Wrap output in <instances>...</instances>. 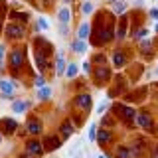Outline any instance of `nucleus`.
<instances>
[{
  "label": "nucleus",
  "mask_w": 158,
  "mask_h": 158,
  "mask_svg": "<svg viewBox=\"0 0 158 158\" xmlns=\"http://www.w3.org/2000/svg\"><path fill=\"white\" fill-rule=\"evenodd\" d=\"M52 49H53V46L48 42V40H44V38H36V40H34V59H36L40 71L46 69V65H48L46 59H48L49 53H52Z\"/></svg>",
  "instance_id": "1"
},
{
  "label": "nucleus",
  "mask_w": 158,
  "mask_h": 158,
  "mask_svg": "<svg viewBox=\"0 0 158 158\" xmlns=\"http://www.w3.org/2000/svg\"><path fill=\"white\" fill-rule=\"evenodd\" d=\"M115 111H117V115L123 117L125 121H132V118L136 117V111H135V109L128 107V105H121V103H118V105H115Z\"/></svg>",
  "instance_id": "2"
},
{
  "label": "nucleus",
  "mask_w": 158,
  "mask_h": 158,
  "mask_svg": "<svg viewBox=\"0 0 158 158\" xmlns=\"http://www.w3.org/2000/svg\"><path fill=\"white\" fill-rule=\"evenodd\" d=\"M14 91H16V83H10L6 79L0 81V93H2V97H6V99L14 97Z\"/></svg>",
  "instance_id": "3"
},
{
  "label": "nucleus",
  "mask_w": 158,
  "mask_h": 158,
  "mask_svg": "<svg viewBox=\"0 0 158 158\" xmlns=\"http://www.w3.org/2000/svg\"><path fill=\"white\" fill-rule=\"evenodd\" d=\"M136 125L140 127V128H146V131H150L152 128V118L150 115H146V113H136Z\"/></svg>",
  "instance_id": "4"
},
{
  "label": "nucleus",
  "mask_w": 158,
  "mask_h": 158,
  "mask_svg": "<svg viewBox=\"0 0 158 158\" xmlns=\"http://www.w3.org/2000/svg\"><path fill=\"white\" fill-rule=\"evenodd\" d=\"M26 152H28L30 156H40L44 152V146L40 144L38 140H30L28 144H26Z\"/></svg>",
  "instance_id": "5"
},
{
  "label": "nucleus",
  "mask_w": 158,
  "mask_h": 158,
  "mask_svg": "<svg viewBox=\"0 0 158 158\" xmlns=\"http://www.w3.org/2000/svg\"><path fill=\"white\" fill-rule=\"evenodd\" d=\"M0 127H2V131L6 132V135H12L18 128V121H14V118H2V121H0Z\"/></svg>",
  "instance_id": "6"
},
{
  "label": "nucleus",
  "mask_w": 158,
  "mask_h": 158,
  "mask_svg": "<svg viewBox=\"0 0 158 158\" xmlns=\"http://www.w3.org/2000/svg\"><path fill=\"white\" fill-rule=\"evenodd\" d=\"M6 36L8 38H22L24 36V28L18 26V24H10V26H6Z\"/></svg>",
  "instance_id": "7"
},
{
  "label": "nucleus",
  "mask_w": 158,
  "mask_h": 158,
  "mask_svg": "<svg viewBox=\"0 0 158 158\" xmlns=\"http://www.w3.org/2000/svg\"><path fill=\"white\" fill-rule=\"evenodd\" d=\"M75 105L79 109H83V111H87V109H91V95H77L75 97Z\"/></svg>",
  "instance_id": "8"
},
{
  "label": "nucleus",
  "mask_w": 158,
  "mask_h": 158,
  "mask_svg": "<svg viewBox=\"0 0 158 158\" xmlns=\"http://www.w3.org/2000/svg\"><path fill=\"white\" fill-rule=\"evenodd\" d=\"M24 63V56L20 49H16V52H12V56H10V65H12V69H18L20 65Z\"/></svg>",
  "instance_id": "9"
},
{
  "label": "nucleus",
  "mask_w": 158,
  "mask_h": 158,
  "mask_svg": "<svg viewBox=\"0 0 158 158\" xmlns=\"http://www.w3.org/2000/svg\"><path fill=\"white\" fill-rule=\"evenodd\" d=\"M57 20H59V24H69V20H71V10H69L67 6H63L61 10L57 12Z\"/></svg>",
  "instance_id": "10"
},
{
  "label": "nucleus",
  "mask_w": 158,
  "mask_h": 158,
  "mask_svg": "<svg viewBox=\"0 0 158 158\" xmlns=\"http://www.w3.org/2000/svg\"><path fill=\"white\" fill-rule=\"evenodd\" d=\"M125 63H127V56H125V52H121V49H118V52L113 53V65H115V67H123Z\"/></svg>",
  "instance_id": "11"
},
{
  "label": "nucleus",
  "mask_w": 158,
  "mask_h": 158,
  "mask_svg": "<svg viewBox=\"0 0 158 158\" xmlns=\"http://www.w3.org/2000/svg\"><path fill=\"white\" fill-rule=\"evenodd\" d=\"M89 34H91V26H89L87 22H83L81 26L77 28V40H87Z\"/></svg>",
  "instance_id": "12"
},
{
  "label": "nucleus",
  "mask_w": 158,
  "mask_h": 158,
  "mask_svg": "<svg viewBox=\"0 0 158 158\" xmlns=\"http://www.w3.org/2000/svg\"><path fill=\"white\" fill-rule=\"evenodd\" d=\"M71 49L75 53H85L87 52V44H85V40H75V42L71 44Z\"/></svg>",
  "instance_id": "13"
},
{
  "label": "nucleus",
  "mask_w": 158,
  "mask_h": 158,
  "mask_svg": "<svg viewBox=\"0 0 158 158\" xmlns=\"http://www.w3.org/2000/svg\"><path fill=\"white\" fill-rule=\"evenodd\" d=\"M56 59H57V61H56V71H57V75H63V73H65V59H63V53L59 52Z\"/></svg>",
  "instance_id": "14"
},
{
  "label": "nucleus",
  "mask_w": 158,
  "mask_h": 158,
  "mask_svg": "<svg viewBox=\"0 0 158 158\" xmlns=\"http://www.w3.org/2000/svg\"><path fill=\"white\" fill-rule=\"evenodd\" d=\"M36 97L40 99V101H46V99H49V97H52V89H49L48 85L40 87V89H38V93H36Z\"/></svg>",
  "instance_id": "15"
},
{
  "label": "nucleus",
  "mask_w": 158,
  "mask_h": 158,
  "mask_svg": "<svg viewBox=\"0 0 158 158\" xmlns=\"http://www.w3.org/2000/svg\"><path fill=\"white\" fill-rule=\"evenodd\" d=\"M77 71H79V67H77V63H69V65L65 67V75L67 79H73V77H77Z\"/></svg>",
  "instance_id": "16"
},
{
  "label": "nucleus",
  "mask_w": 158,
  "mask_h": 158,
  "mask_svg": "<svg viewBox=\"0 0 158 158\" xmlns=\"http://www.w3.org/2000/svg\"><path fill=\"white\" fill-rule=\"evenodd\" d=\"M97 140H99V144H107V142H111V132L105 131V128H101L99 135H97Z\"/></svg>",
  "instance_id": "17"
},
{
  "label": "nucleus",
  "mask_w": 158,
  "mask_h": 158,
  "mask_svg": "<svg viewBox=\"0 0 158 158\" xmlns=\"http://www.w3.org/2000/svg\"><path fill=\"white\" fill-rule=\"evenodd\" d=\"M28 105H30L28 101H14V103H12V111H14V113H24V111L28 109Z\"/></svg>",
  "instance_id": "18"
},
{
  "label": "nucleus",
  "mask_w": 158,
  "mask_h": 158,
  "mask_svg": "<svg viewBox=\"0 0 158 158\" xmlns=\"http://www.w3.org/2000/svg\"><path fill=\"white\" fill-rule=\"evenodd\" d=\"M135 154H132V150L131 148H127V146H118L117 148V158H132Z\"/></svg>",
  "instance_id": "19"
},
{
  "label": "nucleus",
  "mask_w": 158,
  "mask_h": 158,
  "mask_svg": "<svg viewBox=\"0 0 158 158\" xmlns=\"http://www.w3.org/2000/svg\"><path fill=\"white\" fill-rule=\"evenodd\" d=\"M127 8H128L127 2H123V0H117V2L113 4V12H115V14H125Z\"/></svg>",
  "instance_id": "20"
},
{
  "label": "nucleus",
  "mask_w": 158,
  "mask_h": 158,
  "mask_svg": "<svg viewBox=\"0 0 158 158\" xmlns=\"http://www.w3.org/2000/svg\"><path fill=\"white\" fill-rule=\"evenodd\" d=\"M59 131H61V138H69V136L73 135V131H75V128H73L71 125H69V123H63Z\"/></svg>",
  "instance_id": "21"
},
{
  "label": "nucleus",
  "mask_w": 158,
  "mask_h": 158,
  "mask_svg": "<svg viewBox=\"0 0 158 158\" xmlns=\"http://www.w3.org/2000/svg\"><path fill=\"white\" fill-rule=\"evenodd\" d=\"M28 131L32 132V135H40V132H42V125H40L38 121H30L28 123Z\"/></svg>",
  "instance_id": "22"
},
{
  "label": "nucleus",
  "mask_w": 158,
  "mask_h": 158,
  "mask_svg": "<svg viewBox=\"0 0 158 158\" xmlns=\"http://www.w3.org/2000/svg\"><path fill=\"white\" fill-rule=\"evenodd\" d=\"M59 144H61V140H56V138H48V150H56V148H59Z\"/></svg>",
  "instance_id": "23"
},
{
  "label": "nucleus",
  "mask_w": 158,
  "mask_h": 158,
  "mask_svg": "<svg viewBox=\"0 0 158 158\" xmlns=\"http://www.w3.org/2000/svg\"><path fill=\"white\" fill-rule=\"evenodd\" d=\"M140 49H142V52H150V49H152V42H150V40H140Z\"/></svg>",
  "instance_id": "24"
},
{
  "label": "nucleus",
  "mask_w": 158,
  "mask_h": 158,
  "mask_svg": "<svg viewBox=\"0 0 158 158\" xmlns=\"http://www.w3.org/2000/svg\"><path fill=\"white\" fill-rule=\"evenodd\" d=\"M87 138H89L91 142L97 140V125H91V127H89V136H87Z\"/></svg>",
  "instance_id": "25"
},
{
  "label": "nucleus",
  "mask_w": 158,
  "mask_h": 158,
  "mask_svg": "<svg viewBox=\"0 0 158 158\" xmlns=\"http://www.w3.org/2000/svg\"><path fill=\"white\" fill-rule=\"evenodd\" d=\"M97 79H109V69L107 67L97 69Z\"/></svg>",
  "instance_id": "26"
},
{
  "label": "nucleus",
  "mask_w": 158,
  "mask_h": 158,
  "mask_svg": "<svg viewBox=\"0 0 158 158\" xmlns=\"http://www.w3.org/2000/svg\"><path fill=\"white\" fill-rule=\"evenodd\" d=\"M146 36H148V30H146V28H140V30L135 34V40H144Z\"/></svg>",
  "instance_id": "27"
},
{
  "label": "nucleus",
  "mask_w": 158,
  "mask_h": 158,
  "mask_svg": "<svg viewBox=\"0 0 158 158\" xmlns=\"http://www.w3.org/2000/svg\"><path fill=\"white\" fill-rule=\"evenodd\" d=\"M125 32H127V22L123 20V24L118 26V34H117V38H118V40H123V38H125Z\"/></svg>",
  "instance_id": "28"
},
{
  "label": "nucleus",
  "mask_w": 158,
  "mask_h": 158,
  "mask_svg": "<svg viewBox=\"0 0 158 158\" xmlns=\"http://www.w3.org/2000/svg\"><path fill=\"white\" fill-rule=\"evenodd\" d=\"M38 26H40V30H48L49 24H48V20L44 18V16H40V18H38Z\"/></svg>",
  "instance_id": "29"
},
{
  "label": "nucleus",
  "mask_w": 158,
  "mask_h": 158,
  "mask_svg": "<svg viewBox=\"0 0 158 158\" xmlns=\"http://www.w3.org/2000/svg\"><path fill=\"white\" fill-rule=\"evenodd\" d=\"M81 12H83V14H91V12H93V4H91V2H83Z\"/></svg>",
  "instance_id": "30"
},
{
  "label": "nucleus",
  "mask_w": 158,
  "mask_h": 158,
  "mask_svg": "<svg viewBox=\"0 0 158 158\" xmlns=\"http://www.w3.org/2000/svg\"><path fill=\"white\" fill-rule=\"evenodd\" d=\"M107 107H109V103H107V101H103V103H101V105H99V107H97V115H103V113H105V111H107Z\"/></svg>",
  "instance_id": "31"
},
{
  "label": "nucleus",
  "mask_w": 158,
  "mask_h": 158,
  "mask_svg": "<svg viewBox=\"0 0 158 158\" xmlns=\"http://www.w3.org/2000/svg\"><path fill=\"white\" fill-rule=\"evenodd\" d=\"M148 16L158 22V8H150V10H148Z\"/></svg>",
  "instance_id": "32"
},
{
  "label": "nucleus",
  "mask_w": 158,
  "mask_h": 158,
  "mask_svg": "<svg viewBox=\"0 0 158 158\" xmlns=\"http://www.w3.org/2000/svg\"><path fill=\"white\" fill-rule=\"evenodd\" d=\"M4 56H6V48H4V44H0V65L4 63Z\"/></svg>",
  "instance_id": "33"
},
{
  "label": "nucleus",
  "mask_w": 158,
  "mask_h": 158,
  "mask_svg": "<svg viewBox=\"0 0 158 158\" xmlns=\"http://www.w3.org/2000/svg\"><path fill=\"white\" fill-rule=\"evenodd\" d=\"M36 87H44V77H42V75L36 77Z\"/></svg>",
  "instance_id": "34"
},
{
  "label": "nucleus",
  "mask_w": 158,
  "mask_h": 158,
  "mask_svg": "<svg viewBox=\"0 0 158 158\" xmlns=\"http://www.w3.org/2000/svg\"><path fill=\"white\" fill-rule=\"evenodd\" d=\"M83 71H85V73H89V71H91V63H89V61H85V63H83Z\"/></svg>",
  "instance_id": "35"
},
{
  "label": "nucleus",
  "mask_w": 158,
  "mask_h": 158,
  "mask_svg": "<svg viewBox=\"0 0 158 158\" xmlns=\"http://www.w3.org/2000/svg\"><path fill=\"white\" fill-rule=\"evenodd\" d=\"M154 32H158V22H156V26H154Z\"/></svg>",
  "instance_id": "36"
},
{
  "label": "nucleus",
  "mask_w": 158,
  "mask_h": 158,
  "mask_svg": "<svg viewBox=\"0 0 158 158\" xmlns=\"http://www.w3.org/2000/svg\"><path fill=\"white\" fill-rule=\"evenodd\" d=\"M97 158H107V156H103V154H99V156H97Z\"/></svg>",
  "instance_id": "37"
},
{
  "label": "nucleus",
  "mask_w": 158,
  "mask_h": 158,
  "mask_svg": "<svg viewBox=\"0 0 158 158\" xmlns=\"http://www.w3.org/2000/svg\"><path fill=\"white\" fill-rule=\"evenodd\" d=\"M107 2H113V4H115V2H117V0H107Z\"/></svg>",
  "instance_id": "38"
},
{
  "label": "nucleus",
  "mask_w": 158,
  "mask_h": 158,
  "mask_svg": "<svg viewBox=\"0 0 158 158\" xmlns=\"http://www.w3.org/2000/svg\"><path fill=\"white\" fill-rule=\"evenodd\" d=\"M0 142H2V135H0Z\"/></svg>",
  "instance_id": "39"
},
{
  "label": "nucleus",
  "mask_w": 158,
  "mask_h": 158,
  "mask_svg": "<svg viewBox=\"0 0 158 158\" xmlns=\"http://www.w3.org/2000/svg\"><path fill=\"white\" fill-rule=\"evenodd\" d=\"M63 2H65V4H67V2H69V0H63Z\"/></svg>",
  "instance_id": "40"
},
{
  "label": "nucleus",
  "mask_w": 158,
  "mask_h": 158,
  "mask_svg": "<svg viewBox=\"0 0 158 158\" xmlns=\"http://www.w3.org/2000/svg\"><path fill=\"white\" fill-rule=\"evenodd\" d=\"M156 75H158V67H156Z\"/></svg>",
  "instance_id": "41"
}]
</instances>
